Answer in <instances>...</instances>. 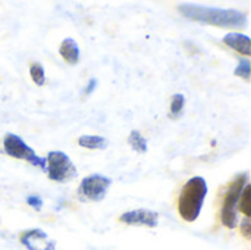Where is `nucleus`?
I'll list each match as a JSON object with an SVG mask.
<instances>
[{
	"instance_id": "nucleus-1",
	"label": "nucleus",
	"mask_w": 251,
	"mask_h": 250,
	"mask_svg": "<svg viewBox=\"0 0 251 250\" xmlns=\"http://www.w3.org/2000/svg\"><path fill=\"white\" fill-rule=\"evenodd\" d=\"M178 10L187 19L201 24H209L213 27L232 28V29H241L247 27V15L238 9H222V7H209V6L182 3L178 6Z\"/></svg>"
},
{
	"instance_id": "nucleus-2",
	"label": "nucleus",
	"mask_w": 251,
	"mask_h": 250,
	"mask_svg": "<svg viewBox=\"0 0 251 250\" xmlns=\"http://www.w3.org/2000/svg\"><path fill=\"white\" fill-rule=\"evenodd\" d=\"M209 187L203 177H193L181 190L178 199V212L187 222H194L203 208Z\"/></svg>"
},
{
	"instance_id": "nucleus-3",
	"label": "nucleus",
	"mask_w": 251,
	"mask_h": 250,
	"mask_svg": "<svg viewBox=\"0 0 251 250\" xmlns=\"http://www.w3.org/2000/svg\"><path fill=\"white\" fill-rule=\"evenodd\" d=\"M247 184H249V174L241 172L234 177V180L231 181L228 192L225 194L221 218H222V224L231 230L237 228V225H238V202H240L241 193Z\"/></svg>"
},
{
	"instance_id": "nucleus-4",
	"label": "nucleus",
	"mask_w": 251,
	"mask_h": 250,
	"mask_svg": "<svg viewBox=\"0 0 251 250\" xmlns=\"http://www.w3.org/2000/svg\"><path fill=\"white\" fill-rule=\"evenodd\" d=\"M46 172L51 181L66 183L76 177V167L72 164L71 158L63 152H50L46 158Z\"/></svg>"
},
{
	"instance_id": "nucleus-5",
	"label": "nucleus",
	"mask_w": 251,
	"mask_h": 250,
	"mask_svg": "<svg viewBox=\"0 0 251 250\" xmlns=\"http://www.w3.org/2000/svg\"><path fill=\"white\" fill-rule=\"evenodd\" d=\"M3 147H4V152L15 158V159H24L29 164H32L34 167L46 171V159L44 158H40L35 155L34 149L29 147L19 136L16 134H12V133H7L3 139Z\"/></svg>"
},
{
	"instance_id": "nucleus-6",
	"label": "nucleus",
	"mask_w": 251,
	"mask_h": 250,
	"mask_svg": "<svg viewBox=\"0 0 251 250\" xmlns=\"http://www.w3.org/2000/svg\"><path fill=\"white\" fill-rule=\"evenodd\" d=\"M112 186V180L101 174H93L85 177L78 189V197L82 202H100L106 197L107 190Z\"/></svg>"
},
{
	"instance_id": "nucleus-7",
	"label": "nucleus",
	"mask_w": 251,
	"mask_h": 250,
	"mask_svg": "<svg viewBox=\"0 0 251 250\" xmlns=\"http://www.w3.org/2000/svg\"><path fill=\"white\" fill-rule=\"evenodd\" d=\"M21 243L28 250H54V242L38 228L26 230L21 234Z\"/></svg>"
},
{
	"instance_id": "nucleus-8",
	"label": "nucleus",
	"mask_w": 251,
	"mask_h": 250,
	"mask_svg": "<svg viewBox=\"0 0 251 250\" xmlns=\"http://www.w3.org/2000/svg\"><path fill=\"white\" fill-rule=\"evenodd\" d=\"M119 221L128 225H144L154 228L159 224V215L149 209H135L122 214Z\"/></svg>"
},
{
	"instance_id": "nucleus-9",
	"label": "nucleus",
	"mask_w": 251,
	"mask_h": 250,
	"mask_svg": "<svg viewBox=\"0 0 251 250\" xmlns=\"http://www.w3.org/2000/svg\"><path fill=\"white\" fill-rule=\"evenodd\" d=\"M224 43L238 52L240 55L250 56L251 53V38L243 32H228L224 37Z\"/></svg>"
},
{
	"instance_id": "nucleus-10",
	"label": "nucleus",
	"mask_w": 251,
	"mask_h": 250,
	"mask_svg": "<svg viewBox=\"0 0 251 250\" xmlns=\"http://www.w3.org/2000/svg\"><path fill=\"white\" fill-rule=\"evenodd\" d=\"M59 55L63 57V60L68 65H76L79 62V47L78 43L74 38H65L60 43L59 47Z\"/></svg>"
},
{
	"instance_id": "nucleus-11",
	"label": "nucleus",
	"mask_w": 251,
	"mask_h": 250,
	"mask_svg": "<svg viewBox=\"0 0 251 250\" xmlns=\"http://www.w3.org/2000/svg\"><path fill=\"white\" fill-rule=\"evenodd\" d=\"M78 144L84 149L101 150L107 146V140L101 136H81L78 139Z\"/></svg>"
},
{
	"instance_id": "nucleus-12",
	"label": "nucleus",
	"mask_w": 251,
	"mask_h": 250,
	"mask_svg": "<svg viewBox=\"0 0 251 250\" xmlns=\"http://www.w3.org/2000/svg\"><path fill=\"white\" fill-rule=\"evenodd\" d=\"M184 106H185V96L181 94V93H176L172 96L171 99V111H169V116L172 119H178L181 115H182V111H184Z\"/></svg>"
},
{
	"instance_id": "nucleus-13",
	"label": "nucleus",
	"mask_w": 251,
	"mask_h": 250,
	"mask_svg": "<svg viewBox=\"0 0 251 250\" xmlns=\"http://www.w3.org/2000/svg\"><path fill=\"white\" fill-rule=\"evenodd\" d=\"M128 143H129V146H131L135 152H138V153H146V152H147V140H146V139L141 136V133L137 131V130H132V131L129 133Z\"/></svg>"
},
{
	"instance_id": "nucleus-14",
	"label": "nucleus",
	"mask_w": 251,
	"mask_h": 250,
	"mask_svg": "<svg viewBox=\"0 0 251 250\" xmlns=\"http://www.w3.org/2000/svg\"><path fill=\"white\" fill-rule=\"evenodd\" d=\"M238 209L241 214L246 215V218H250L251 215V186L247 184L241 193L240 202H238Z\"/></svg>"
},
{
	"instance_id": "nucleus-15",
	"label": "nucleus",
	"mask_w": 251,
	"mask_h": 250,
	"mask_svg": "<svg viewBox=\"0 0 251 250\" xmlns=\"http://www.w3.org/2000/svg\"><path fill=\"white\" fill-rule=\"evenodd\" d=\"M29 75H31L32 81L37 85H43L46 83V71H44L43 65L38 63V62L31 63V66H29Z\"/></svg>"
},
{
	"instance_id": "nucleus-16",
	"label": "nucleus",
	"mask_w": 251,
	"mask_h": 250,
	"mask_svg": "<svg viewBox=\"0 0 251 250\" xmlns=\"http://www.w3.org/2000/svg\"><path fill=\"white\" fill-rule=\"evenodd\" d=\"M250 69L251 62L247 57H244V59L240 60V63H238V66L235 68L234 74H235L237 77H241V78H244L246 81H249V80H250Z\"/></svg>"
},
{
	"instance_id": "nucleus-17",
	"label": "nucleus",
	"mask_w": 251,
	"mask_h": 250,
	"mask_svg": "<svg viewBox=\"0 0 251 250\" xmlns=\"http://www.w3.org/2000/svg\"><path fill=\"white\" fill-rule=\"evenodd\" d=\"M26 203H28L31 208H34L35 211H40V209H41V206H43V200H41V197H40V196H35V194L28 196V197H26Z\"/></svg>"
},
{
	"instance_id": "nucleus-18",
	"label": "nucleus",
	"mask_w": 251,
	"mask_h": 250,
	"mask_svg": "<svg viewBox=\"0 0 251 250\" xmlns=\"http://www.w3.org/2000/svg\"><path fill=\"white\" fill-rule=\"evenodd\" d=\"M240 228H241V233H243V236H244L246 239H251V221H250V218H246V220H244V221L241 222Z\"/></svg>"
},
{
	"instance_id": "nucleus-19",
	"label": "nucleus",
	"mask_w": 251,
	"mask_h": 250,
	"mask_svg": "<svg viewBox=\"0 0 251 250\" xmlns=\"http://www.w3.org/2000/svg\"><path fill=\"white\" fill-rule=\"evenodd\" d=\"M97 87V80L96 78H91L90 81H88V84H87V87L84 88V96H88V94H91L93 91H94V88Z\"/></svg>"
}]
</instances>
